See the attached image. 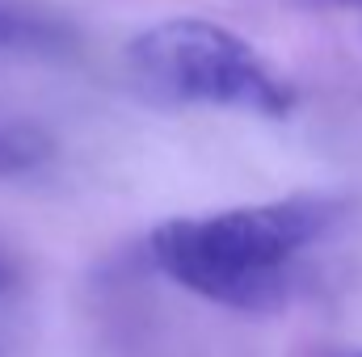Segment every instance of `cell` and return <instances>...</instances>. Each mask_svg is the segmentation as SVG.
<instances>
[{
	"mask_svg": "<svg viewBox=\"0 0 362 357\" xmlns=\"http://www.w3.org/2000/svg\"><path fill=\"white\" fill-rule=\"evenodd\" d=\"M350 357H362V353H350Z\"/></svg>",
	"mask_w": 362,
	"mask_h": 357,
	"instance_id": "52a82bcc",
	"label": "cell"
},
{
	"mask_svg": "<svg viewBox=\"0 0 362 357\" xmlns=\"http://www.w3.org/2000/svg\"><path fill=\"white\" fill-rule=\"evenodd\" d=\"M55 156V143L38 126H0V181L25 177Z\"/></svg>",
	"mask_w": 362,
	"mask_h": 357,
	"instance_id": "3957f363",
	"label": "cell"
},
{
	"mask_svg": "<svg viewBox=\"0 0 362 357\" xmlns=\"http://www.w3.org/2000/svg\"><path fill=\"white\" fill-rule=\"evenodd\" d=\"M131 80L156 105H223L262 118H282L295 105V89L274 76L257 51L202 17H173L144 30L127 47Z\"/></svg>",
	"mask_w": 362,
	"mask_h": 357,
	"instance_id": "7a4b0ae2",
	"label": "cell"
},
{
	"mask_svg": "<svg viewBox=\"0 0 362 357\" xmlns=\"http://www.w3.org/2000/svg\"><path fill=\"white\" fill-rule=\"evenodd\" d=\"M13 286H17V265L0 253V294H4V290H13Z\"/></svg>",
	"mask_w": 362,
	"mask_h": 357,
	"instance_id": "8992f818",
	"label": "cell"
},
{
	"mask_svg": "<svg viewBox=\"0 0 362 357\" xmlns=\"http://www.w3.org/2000/svg\"><path fill=\"white\" fill-rule=\"evenodd\" d=\"M59 42V30L38 21V17H21L13 8H0V47H51Z\"/></svg>",
	"mask_w": 362,
	"mask_h": 357,
	"instance_id": "277c9868",
	"label": "cell"
},
{
	"mask_svg": "<svg viewBox=\"0 0 362 357\" xmlns=\"http://www.w3.org/2000/svg\"><path fill=\"white\" fill-rule=\"evenodd\" d=\"M341 206L333 198H282L206 219H169L148 236L152 261L177 286L266 315L291 294V261L329 236Z\"/></svg>",
	"mask_w": 362,
	"mask_h": 357,
	"instance_id": "6da1fadb",
	"label": "cell"
},
{
	"mask_svg": "<svg viewBox=\"0 0 362 357\" xmlns=\"http://www.w3.org/2000/svg\"><path fill=\"white\" fill-rule=\"evenodd\" d=\"M303 8H362V0H295Z\"/></svg>",
	"mask_w": 362,
	"mask_h": 357,
	"instance_id": "5b68a950",
	"label": "cell"
}]
</instances>
